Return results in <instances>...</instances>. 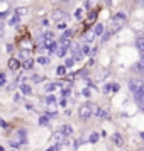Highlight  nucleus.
<instances>
[{"label": "nucleus", "mask_w": 144, "mask_h": 151, "mask_svg": "<svg viewBox=\"0 0 144 151\" xmlns=\"http://www.w3.org/2000/svg\"><path fill=\"white\" fill-rule=\"evenodd\" d=\"M93 112H95V110L92 109V105H90V104H83V105H80V109H78L80 117H82V119H85V121H87V119H90Z\"/></svg>", "instance_id": "obj_1"}, {"label": "nucleus", "mask_w": 144, "mask_h": 151, "mask_svg": "<svg viewBox=\"0 0 144 151\" xmlns=\"http://www.w3.org/2000/svg\"><path fill=\"white\" fill-rule=\"evenodd\" d=\"M129 88H130V92L134 93V97H136L139 92H143L144 90V83L141 82V80H130L129 82Z\"/></svg>", "instance_id": "obj_2"}, {"label": "nucleus", "mask_w": 144, "mask_h": 151, "mask_svg": "<svg viewBox=\"0 0 144 151\" xmlns=\"http://www.w3.org/2000/svg\"><path fill=\"white\" fill-rule=\"evenodd\" d=\"M136 46H137V49L144 55V36H139V37L136 39Z\"/></svg>", "instance_id": "obj_3"}, {"label": "nucleus", "mask_w": 144, "mask_h": 151, "mask_svg": "<svg viewBox=\"0 0 144 151\" xmlns=\"http://www.w3.org/2000/svg\"><path fill=\"white\" fill-rule=\"evenodd\" d=\"M15 14L19 15V17H24V15L29 14V9H27V7H19L17 10H15Z\"/></svg>", "instance_id": "obj_4"}, {"label": "nucleus", "mask_w": 144, "mask_h": 151, "mask_svg": "<svg viewBox=\"0 0 144 151\" xmlns=\"http://www.w3.org/2000/svg\"><path fill=\"white\" fill-rule=\"evenodd\" d=\"M136 100H137V104L144 109V90H143V92H139V93L136 95Z\"/></svg>", "instance_id": "obj_5"}, {"label": "nucleus", "mask_w": 144, "mask_h": 151, "mask_svg": "<svg viewBox=\"0 0 144 151\" xmlns=\"http://www.w3.org/2000/svg\"><path fill=\"white\" fill-rule=\"evenodd\" d=\"M53 19H56V21L64 19V12H61V10H54V12H53Z\"/></svg>", "instance_id": "obj_6"}, {"label": "nucleus", "mask_w": 144, "mask_h": 151, "mask_svg": "<svg viewBox=\"0 0 144 151\" xmlns=\"http://www.w3.org/2000/svg\"><path fill=\"white\" fill-rule=\"evenodd\" d=\"M124 21H125V14H115V17H114L115 24H122Z\"/></svg>", "instance_id": "obj_7"}, {"label": "nucleus", "mask_w": 144, "mask_h": 151, "mask_svg": "<svg viewBox=\"0 0 144 151\" xmlns=\"http://www.w3.org/2000/svg\"><path fill=\"white\" fill-rule=\"evenodd\" d=\"M19 66H21V65H19L17 60H10V61H9V68H10V70H17Z\"/></svg>", "instance_id": "obj_8"}, {"label": "nucleus", "mask_w": 144, "mask_h": 151, "mask_svg": "<svg viewBox=\"0 0 144 151\" xmlns=\"http://www.w3.org/2000/svg\"><path fill=\"white\" fill-rule=\"evenodd\" d=\"M103 34V26L102 24H97L95 26V36H102Z\"/></svg>", "instance_id": "obj_9"}, {"label": "nucleus", "mask_w": 144, "mask_h": 151, "mask_svg": "<svg viewBox=\"0 0 144 151\" xmlns=\"http://www.w3.org/2000/svg\"><path fill=\"white\" fill-rule=\"evenodd\" d=\"M17 22H19V15H17V14H14L12 17H10V21H9V26H15Z\"/></svg>", "instance_id": "obj_10"}, {"label": "nucleus", "mask_w": 144, "mask_h": 151, "mask_svg": "<svg viewBox=\"0 0 144 151\" xmlns=\"http://www.w3.org/2000/svg\"><path fill=\"white\" fill-rule=\"evenodd\" d=\"M21 90H22V93H24V95H29V93H31V87H29V85H22Z\"/></svg>", "instance_id": "obj_11"}, {"label": "nucleus", "mask_w": 144, "mask_h": 151, "mask_svg": "<svg viewBox=\"0 0 144 151\" xmlns=\"http://www.w3.org/2000/svg\"><path fill=\"white\" fill-rule=\"evenodd\" d=\"M48 61H49V60H48V58H44V56H41V58H37V63H39V65H46Z\"/></svg>", "instance_id": "obj_12"}, {"label": "nucleus", "mask_w": 144, "mask_h": 151, "mask_svg": "<svg viewBox=\"0 0 144 151\" xmlns=\"http://www.w3.org/2000/svg\"><path fill=\"white\" fill-rule=\"evenodd\" d=\"M69 132H71V127H69V126H64V127H63V134H64V136H68Z\"/></svg>", "instance_id": "obj_13"}, {"label": "nucleus", "mask_w": 144, "mask_h": 151, "mask_svg": "<svg viewBox=\"0 0 144 151\" xmlns=\"http://www.w3.org/2000/svg\"><path fill=\"white\" fill-rule=\"evenodd\" d=\"M90 141H92V143H95V141H98V132H93V134L90 136Z\"/></svg>", "instance_id": "obj_14"}, {"label": "nucleus", "mask_w": 144, "mask_h": 151, "mask_svg": "<svg viewBox=\"0 0 144 151\" xmlns=\"http://www.w3.org/2000/svg\"><path fill=\"white\" fill-rule=\"evenodd\" d=\"M48 122H49V121H48V117H46V116H42L41 119H39V124H42V126H46Z\"/></svg>", "instance_id": "obj_15"}, {"label": "nucleus", "mask_w": 144, "mask_h": 151, "mask_svg": "<svg viewBox=\"0 0 144 151\" xmlns=\"http://www.w3.org/2000/svg\"><path fill=\"white\" fill-rule=\"evenodd\" d=\"M137 68L141 70V71H144V55H143V60H141V63L137 65Z\"/></svg>", "instance_id": "obj_16"}, {"label": "nucleus", "mask_w": 144, "mask_h": 151, "mask_svg": "<svg viewBox=\"0 0 144 151\" xmlns=\"http://www.w3.org/2000/svg\"><path fill=\"white\" fill-rule=\"evenodd\" d=\"M66 68H68L66 65H64V66H59V68H58V73H59V75H63V73L66 71Z\"/></svg>", "instance_id": "obj_17"}, {"label": "nucleus", "mask_w": 144, "mask_h": 151, "mask_svg": "<svg viewBox=\"0 0 144 151\" xmlns=\"http://www.w3.org/2000/svg\"><path fill=\"white\" fill-rule=\"evenodd\" d=\"M5 82H7V76H5V73H2V76H0V83L5 85Z\"/></svg>", "instance_id": "obj_18"}, {"label": "nucleus", "mask_w": 144, "mask_h": 151, "mask_svg": "<svg viewBox=\"0 0 144 151\" xmlns=\"http://www.w3.org/2000/svg\"><path fill=\"white\" fill-rule=\"evenodd\" d=\"M56 88V83H51V85H48V87H46V90H48V92H51V90H54Z\"/></svg>", "instance_id": "obj_19"}, {"label": "nucleus", "mask_w": 144, "mask_h": 151, "mask_svg": "<svg viewBox=\"0 0 144 151\" xmlns=\"http://www.w3.org/2000/svg\"><path fill=\"white\" fill-rule=\"evenodd\" d=\"M69 36H71V31H66V32L63 34V39H69Z\"/></svg>", "instance_id": "obj_20"}, {"label": "nucleus", "mask_w": 144, "mask_h": 151, "mask_svg": "<svg viewBox=\"0 0 144 151\" xmlns=\"http://www.w3.org/2000/svg\"><path fill=\"white\" fill-rule=\"evenodd\" d=\"M58 55H59V56H64V55H66V49H64V48H61L59 51H58Z\"/></svg>", "instance_id": "obj_21"}, {"label": "nucleus", "mask_w": 144, "mask_h": 151, "mask_svg": "<svg viewBox=\"0 0 144 151\" xmlns=\"http://www.w3.org/2000/svg\"><path fill=\"white\" fill-rule=\"evenodd\" d=\"M24 66H26V68H31V66H32V63H31V61H26V63H24Z\"/></svg>", "instance_id": "obj_22"}, {"label": "nucleus", "mask_w": 144, "mask_h": 151, "mask_svg": "<svg viewBox=\"0 0 144 151\" xmlns=\"http://www.w3.org/2000/svg\"><path fill=\"white\" fill-rule=\"evenodd\" d=\"M58 27H59V29H64L66 26H64V22H59V24H58Z\"/></svg>", "instance_id": "obj_23"}, {"label": "nucleus", "mask_w": 144, "mask_h": 151, "mask_svg": "<svg viewBox=\"0 0 144 151\" xmlns=\"http://www.w3.org/2000/svg\"><path fill=\"white\" fill-rule=\"evenodd\" d=\"M54 102V97H48V104H53Z\"/></svg>", "instance_id": "obj_24"}, {"label": "nucleus", "mask_w": 144, "mask_h": 151, "mask_svg": "<svg viewBox=\"0 0 144 151\" xmlns=\"http://www.w3.org/2000/svg\"><path fill=\"white\" fill-rule=\"evenodd\" d=\"M114 139H115V143H120V136L117 134V136H114Z\"/></svg>", "instance_id": "obj_25"}, {"label": "nucleus", "mask_w": 144, "mask_h": 151, "mask_svg": "<svg viewBox=\"0 0 144 151\" xmlns=\"http://www.w3.org/2000/svg\"><path fill=\"white\" fill-rule=\"evenodd\" d=\"M141 137H143V139H144V132H141Z\"/></svg>", "instance_id": "obj_26"}]
</instances>
